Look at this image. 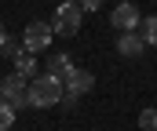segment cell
Instances as JSON below:
<instances>
[{"label": "cell", "instance_id": "6da1fadb", "mask_svg": "<svg viewBox=\"0 0 157 131\" xmlns=\"http://www.w3.org/2000/svg\"><path fill=\"white\" fill-rule=\"evenodd\" d=\"M62 95H66V84H62L59 77H51V73H44V77H37V80H29V106H37V109L59 106Z\"/></svg>", "mask_w": 157, "mask_h": 131}, {"label": "cell", "instance_id": "7a4b0ae2", "mask_svg": "<svg viewBox=\"0 0 157 131\" xmlns=\"http://www.w3.org/2000/svg\"><path fill=\"white\" fill-rule=\"evenodd\" d=\"M80 18H84L80 4H70V0H62V4L55 7V15H51V29H55L59 37H77Z\"/></svg>", "mask_w": 157, "mask_h": 131}, {"label": "cell", "instance_id": "3957f363", "mask_svg": "<svg viewBox=\"0 0 157 131\" xmlns=\"http://www.w3.org/2000/svg\"><path fill=\"white\" fill-rule=\"evenodd\" d=\"M0 98L11 102L15 109L29 106V77H22V73H7V77H0Z\"/></svg>", "mask_w": 157, "mask_h": 131}, {"label": "cell", "instance_id": "277c9868", "mask_svg": "<svg viewBox=\"0 0 157 131\" xmlns=\"http://www.w3.org/2000/svg\"><path fill=\"white\" fill-rule=\"evenodd\" d=\"M51 40H55V29H51V22H29V26H26V33H22L26 51H33V55L48 51V47H51Z\"/></svg>", "mask_w": 157, "mask_h": 131}, {"label": "cell", "instance_id": "5b68a950", "mask_svg": "<svg viewBox=\"0 0 157 131\" xmlns=\"http://www.w3.org/2000/svg\"><path fill=\"white\" fill-rule=\"evenodd\" d=\"M110 22H113V29H117V33H124V29H139V26H143V11H139L132 0H124V4L113 7Z\"/></svg>", "mask_w": 157, "mask_h": 131}, {"label": "cell", "instance_id": "8992f818", "mask_svg": "<svg viewBox=\"0 0 157 131\" xmlns=\"http://www.w3.org/2000/svg\"><path fill=\"white\" fill-rule=\"evenodd\" d=\"M143 51H146V40H143L139 29H124V33H117V55H124V58H139Z\"/></svg>", "mask_w": 157, "mask_h": 131}, {"label": "cell", "instance_id": "52a82bcc", "mask_svg": "<svg viewBox=\"0 0 157 131\" xmlns=\"http://www.w3.org/2000/svg\"><path fill=\"white\" fill-rule=\"evenodd\" d=\"M62 84H66V91H70V95H88V91L95 87V77H91L88 69H73Z\"/></svg>", "mask_w": 157, "mask_h": 131}, {"label": "cell", "instance_id": "ba28073f", "mask_svg": "<svg viewBox=\"0 0 157 131\" xmlns=\"http://www.w3.org/2000/svg\"><path fill=\"white\" fill-rule=\"evenodd\" d=\"M73 69H77V66L70 62V55H51V58H48V73H51V77H59V80H66Z\"/></svg>", "mask_w": 157, "mask_h": 131}, {"label": "cell", "instance_id": "9c48e42d", "mask_svg": "<svg viewBox=\"0 0 157 131\" xmlns=\"http://www.w3.org/2000/svg\"><path fill=\"white\" fill-rule=\"evenodd\" d=\"M15 73H22V77H33V73H37V55L22 47V51L15 55Z\"/></svg>", "mask_w": 157, "mask_h": 131}, {"label": "cell", "instance_id": "30bf717a", "mask_svg": "<svg viewBox=\"0 0 157 131\" xmlns=\"http://www.w3.org/2000/svg\"><path fill=\"white\" fill-rule=\"evenodd\" d=\"M139 33H143V40L150 44V47H157V15H150V18L139 26Z\"/></svg>", "mask_w": 157, "mask_h": 131}, {"label": "cell", "instance_id": "8fae6325", "mask_svg": "<svg viewBox=\"0 0 157 131\" xmlns=\"http://www.w3.org/2000/svg\"><path fill=\"white\" fill-rule=\"evenodd\" d=\"M15 113H18V109H15L11 102H4V98H0V131H7L11 124H15Z\"/></svg>", "mask_w": 157, "mask_h": 131}, {"label": "cell", "instance_id": "7c38bea8", "mask_svg": "<svg viewBox=\"0 0 157 131\" xmlns=\"http://www.w3.org/2000/svg\"><path fill=\"white\" fill-rule=\"evenodd\" d=\"M139 128H143V131H157V109H154V106L139 113Z\"/></svg>", "mask_w": 157, "mask_h": 131}, {"label": "cell", "instance_id": "4fadbf2b", "mask_svg": "<svg viewBox=\"0 0 157 131\" xmlns=\"http://www.w3.org/2000/svg\"><path fill=\"white\" fill-rule=\"evenodd\" d=\"M22 47H26L22 40H4V44H0V55H7V58H15V55H18Z\"/></svg>", "mask_w": 157, "mask_h": 131}, {"label": "cell", "instance_id": "5bb4252c", "mask_svg": "<svg viewBox=\"0 0 157 131\" xmlns=\"http://www.w3.org/2000/svg\"><path fill=\"white\" fill-rule=\"evenodd\" d=\"M102 0H80V11H99Z\"/></svg>", "mask_w": 157, "mask_h": 131}, {"label": "cell", "instance_id": "9a60e30c", "mask_svg": "<svg viewBox=\"0 0 157 131\" xmlns=\"http://www.w3.org/2000/svg\"><path fill=\"white\" fill-rule=\"evenodd\" d=\"M4 40H7V33H4V22H0V44H4Z\"/></svg>", "mask_w": 157, "mask_h": 131}, {"label": "cell", "instance_id": "2e32d148", "mask_svg": "<svg viewBox=\"0 0 157 131\" xmlns=\"http://www.w3.org/2000/svg\"><path fill=\"white\" fill-rule=\"evenodd\" d=\"M70 4H80V0H70Z\"/></svg>", "mask_w": 157, "mask_h": 131}]
</instances>
